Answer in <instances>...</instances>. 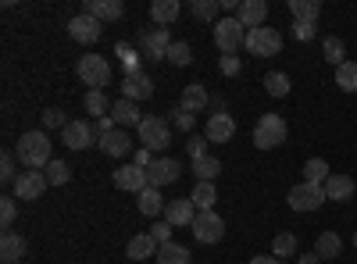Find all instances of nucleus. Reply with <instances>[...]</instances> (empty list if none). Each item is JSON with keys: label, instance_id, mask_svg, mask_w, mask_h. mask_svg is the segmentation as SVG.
Listing matches in <instances>:
<instances>
[{"label": "nucleus", "instance_id": "f257e3e1", "mask_svg": "<svg viewBox=\"0 0 357 264\" xmlns=\"http://www.w3.org/2000/svg\"><path fill=\"white\" fill-rule=\"evenodd\" d=\"M50 136L43 129H33V132H22V139L15 143V157L29 168V171H43L54 157H50Z\"/></svg>", "mask_w": 357, "mask_h": 264}, {"label": "nucleus", "instance_id": "f03ea898", "mask_svg": "<svg viewBox=\"0 0 357 264\" xmlns=\"http://www.w3.org/2000/svg\"><path fill=\"white\" fill-rule=\"evenodd\" d=\"M286 136H289V125L279 114H261L257 125H254V146L257 150H275V146L286 143Z\"/></svg>", "mask_w": 357, "mask_h": 264}, {"label": "nucleus", "instance_id": "7ed1b4c3", "mask_svg": "<svg viewBox=\"0 0 357 264\" xmlns=\"http://www.w3.org/2000/svg\"><path fill=\"white\" fill-rule=\"evenodd\" d=\"M75 72H79V82H86L89 90H104V86L111 82V61H107L104 54H86V57H79Z\"/></svg>", "mask_w": 357, "mask_h": 264}, {"label": "nucleus", "instance_id": "20e7f679", "mask_svg": "<svg viewBox=\"0 0 357 264\" xmlns=\"http://www.w3.org/2000/svg\"><path fill=\"white\" fill-rule=\"evenodd\" d=\"M215 47L222 50V54H236L240 47H247V25L240 22V18H222V22H215Z\"/></svg>", "mask_w": 357, "mask_h": 264}, {"label": "nucleus", "instance_id": "39448f33", "mask_svg": "<svg viewBox=\"0 0 357 264\" xmlns=\"http://www.w3.org/2000/svg\"><path fill=\"white\" fill-rule=\"evenodd\" d=\"M139 143H143L151 154L165 150V146L172 143V125H168V118H158V114H146L143 125H139Z\"/></svg>", "mask_w": 357, "mask_h": 264}, {"label": "nucleus", "instance_id": "423d86ee", "mask_svg": "<svg viewBox=\"0 0 357 264\" xmlns=\"http://www.w3.org/2000/svg\"><path fill=\"white\" fill-rule=\"evenodd\" d=\"M247 50L254 57H275L282 50V33L272 25H261V29H250L247 33Z\"/></svg>", "mask_w": 357, "mask_h": 264}, {"label": "nucleus", "instance_id": "0eeeda50", "mask_svg": "<svg viewBox=\"0 0 357 264\" xmlns=\"http://www.w3.org/2000/svg\"><path fill=\"white\" fill-rule=\"evenodd\" d=\"M172 50V36H168V29L154 25V29H146V33H139V54L146 57V61H165Z\"/></svg>", "mask_w": 357, "mask_h": 264}, {"label": "nucleus", "instance_id": "6e6552de", "mask_svg": "<svg viewBox=\"0 0 357 264\" xmlns=\"http://www.w3.org/2000/svg\"><path fill=\"white\" fill-rule=\"evenodd\" d=\"M193 240L197 243H222V236H225V222H222V215H215V211H197V222H193Z\"/></svg>", "mask_w": 357, "mask_h": 264}, {"label": "nucleus", "instance_id": "1a4fd4ad", "mask_svg": "<svg viewBox=\"0 0 357 264\" xmlns=\"http://www.w3.org/2000/svg\"><path fill=\"white\" fill-rule=\"evenodd\" d=\"M325 200H329L325 196V186H311V183H301V186H293L286 193V203L293 211H318Z\"/></svg>", "mask_w": 357, "mask_h": 264}, {"label": "nucleus", "instance_id": "9d476101", "mask_svg": "<svg viewBox=\"0 0 357 264\" xmlns=\"http://www.w3.org/2000/svg\"><path fill=\"white\" fill-rule=\"evenodd\" d=\"M178 175H183V164H178L175 157H158L151 168H146V183H151V189H165V186L178 183Z\"/></svg>", "mask_w": 357, "mask_h": 264}, {"label": "nucleus", "instance_id": "9b49d317", "mask_svg": "<svg viewBox=\"0 0 357 264\" xmlns=\"http://www.w3.org/2000/svg\"><path fill=\"white\" fill-rule=\"evenodd\" d=\"M100 33H104V22H97L93 15H86V11H79L72 22H68V36L75 40V43H97L100 40Z\"/></svg>", "mask_w": 357, "mask_h": 264}, {"label": "nucleus", "instance_id": "f8f14e48", "mask_svg": "<svg viewBox=\"0 0 357 264\" xmlns=\"http://www.w3.org/2000/svg\"><path fill=\"white\" fill-rule=\"evenodd\" d=\"M93 136H97V129L89 122H82V118H72L61 129V143L68 146V150H86V146H93Z\"/></svg>", "mask_w": 357, "mask_h": 264}, {"label": "nucleus", "instance_id": "ddd939ff", "mask_svg": "<svg viewBox=\"0 0 357 264\" xmlns=\"http://www.w3.org/2000/svg\"><path fill=\"white\" fill-rule=\"evenodd\" d=\"M207 143H229L236 136V118L225 111V107H215V114L207 118Z\"/></svg>", "mask_w": 357, "mask_h": 264}, {"label": "nucleus", "instance_id": "4468645a", "mask_svg": "<svg viewBox=\"0 0 357 264\" xmlns=\"http://www.w3.org/2000/svg\"><path fill=\"white\" fill-rule=\"evenodd\" d=\"M114 186L139 196L143 189H151V183H146V168H139V164H122V168H114Z\"/></svg>", "mask_w": 357, "mask_h": 264}, {"label": "nucleus", "instance_id": "2eb2a0df", "mask_svg": "<svg viewBox=\"0 0 357 264\" xmlns=\"http://www.w3.org/2000/svg\"><path fill=\"white\" fill-rule=\"evenodd\" d=\"M165 222H168L172 228H193V222H197V208H193V200H190V196L168 200V208H165Z\"/></svg>", "mask_w": 357, "mask_h": 264}, {"label": "nucleus", "instance_id": "dca6fc26", "mask_svg": "<svg viewBox=\"0 0 357 264\" xmlns=\"http://www.w3.org/2000/svg\"><path fill=\"white\" fill-rule=\"evenodd\" d=\"M47 175L43 171H22L18 183H15V200H40L47 189Z\"/></svg>", "mask_w": 357, "mask_h": 264}, {"label": "nucleus", "instance_id": "f3484780", "mask_svg": "<svg viewBox=\"0 0 357 264\" xmlns=\"http://www.w3.org/2000/svg\"><path fill=\"white\" fill-rule=\"evenodd\" d=\"M146 97H154V79L146 75V72H139V75H126V82H122V100L139 104V100H146Z\"/></svg>", "mask_w": 357, "mask_h": 264}, {"label": "nucleus", "instance_id": "a211bd4d", "mask_svg": "<svg viewBox=\"0 0 357 264\" xmlns=\"http://www.w3.org/2000/svg\"><path fill=\"white\" fill-rule=\"evenodd\" d=\"M82 11H86V15H93L97 22H118V18L126 15L122 0H86Z\"/></svg>", "mask_w": 357, "mask_h": 264}, {"label": "nucleus", "instance_id": "6ab92c4d", "mask_svg": "<svg viewBox=\"0 0 357 264\" xmlns=\"http://www.w3.org/2000/svg\"><path fill=\"white\" fill-rule=\"evenodd\" d=\"M25 250H29V243L18 236L15 228H8L4 236H0V261H4V264H18L25 257Z\"/></svg>", "mask_w": 357, "mask_h": 264}, {"label": "nucleus", "instance_id": "aec40b11", "mask_svg": "<svg viewBox=\"0 0 357 264\" xmlns=\"http://www.w3.org/2000/svg\"><path fill=\"white\" fill-rule=\"evenodd\" d=\"M111 118H114V125L118 129H139L143 125V114H139V107L132 104V100H118V104H111Z\"/></svg>", "mask_w": 357, "mask_h": 264}, {"label": "nucleus", "instance_id": "412c9836", "mask_svg": "<svg viewBox=\"0 0 357 264\" xmlns=\"http://www.w3.org/2000/svg\"><path fill=\"white\" fill-rule=\"evenodd\" d=\"M100 150L107 154V157H126L129 150H132V139H129V132L126 129H114V132H107V136H100Z\"/></svg>", "mask_w": 357, "mask_h": 264}, {"label": "nucleus", "instance_id": "4be33fe9", "mask_svg": "<svg viewBox=\"0 0 357 264\" xmlns=\"http://www.w3.org/2000/svg\"><path fill=\"white\" fill-rule=\"evenodd\" d=\"M207 104H211V97H207L204 82H190L186 90H183V97H178V107H183V111H190V114H200Z\"/></svg>", "mask_w": 357, "mask_h": 264}, {"label": "nucleus", "instance_id": "5701e85b", "mask_svg": "<svg viewBox=\"0 0 357 264\" xmlns=\"http://www.w3.org/2000/svg\"><path fill=\"white\" fill-rule=\"evenodd\" d=\"M236 18H240L247 29H261L264 18H268V4H264V0H240V11H236Z\"/></svg>", "mask_w": 357, "mask_h": 264}, {"label": "nucleus", "instance_id": "b1692460", "mask_svg": "<svg viewBox=\"0 0 357 264\" xmlns=\"http://www.w3.org/2000/svg\"><path fill=\"white\" fill-rule=\"evenodd\" d=\"M126 257H129V261H146V257H158V243H154L151 232H139V236H132V240H129V247H126Z\"/></svg>", "mask_w": 357, "mask_h": 264}, {"label": "nucleus", "instance_id": "393cba45", "mask_svg": "<svg viewBox=\"0 0 357 264\" xmlns=\"http://www.w3.org/2000/svg\"><path fill=\"white\" fill-rule=\"evenodd\" d=\"M354 179H350V175H329V183H325V196H329V200H336V203H347L350 196H354Z\"/></svg>", "mask_w": 357, "mask_h": 264}, {"label": "nucleus", "instance_id": "a878e982", "mask_svg": "<svg viewBox=\"0 0 357 264\" xmlns=\"http://www.w3.org/2000/svg\"><path fill=\"white\" fill-rule=\"evenodd\" d=\"M178 15H183V4H178V0H154L151 4V18L165 29V25H172Z\"/></svg>", "mask_w": 357, "mask_h": 264}, {"label": "nucleus", "instance_id": "bb28decb", "mask_svg": "<svg viewBox=\"0 0 357 264\" xmlns=\"http://www.w3.org/2000/svg\"><path fill=\"white\" fill-rule=\"evenodd\" d=\"M329 175H333V168H329L325 157H311L304 164V183H311V186H325V183H329Z\"/></svg>", "mask_w": 357, "mask_h": 264}, {"label": "nucleus", "instance_id": "cd10ccee", "mask_svg": "<svg viewBox=\"0 0 357 264\" xmlns=\"http://www.w3.org/2000/svg\"><path fill=\"white\" fill-rule=\"evenodd\" d=\"M340 250H343V240L336 236V232H321V236L314 240V254H318L321 261H336Z\"/></svg>", "mask_w": 357, "mask_h": 264}, {"label": "nucleus", "instance_id": "c85d7f7f", "mask_svg": "<svg viewBox=\"0 0 357 264\" xmlns=\"http://www.w3.org/2000/svg\"><path fill=\"white\" fill-rule=\"evenodd\" d=\"M190 200H193V208H197V211H215V200H218L215 183H197L193 193H190Z\"/></svg>", "mask_w": 357, "mask_h": 264}, {"label": "nucleus", "instance_id": "c756f323", "mask_svg": "<svg viewBox=\"0 0 357 264\" xmlns=\"http://www.w3.org/2000/svg\"><path fill=\"white\" fill-rule=\"evenodd\" d=\"M289 11H293V18H296V22L314 25V22H318V15H321V4H318V0H289Z\"/></svg>", "mask_w": 357, "mask_h": 264}, {"label": "nucleus", "instance_id": "7c9ffc66", "mask_svg": "<svg viewBox=\"0 0 357 264\" xmlns=\"http://www.w3.org/2000/svg\"><path fill=\"white\" fill-rule=\"evenodd\" d=\"M193 257H190V250L183 247V243H165V247H158V264H190Z\"/></svg>", "mask_w": 357, "mask_h": 264}, {"label": "nucleus", "instance_id": "2f4dec72", "mask_svg": "<svg viewBox=\"0 0 357 264\" xmlns=\"http://www.w3.org/2000/svg\"><path fill=\"white\" fill-rule=\"evenodd\" d=\"M193 175H197L200 183H215L218 175H222V161H218V157H211V154H207V157L193 161Z\"/></svg>", "mask_w": 357, "mask_h": 264}, {"label": "nucleus", "instance_id": "473e14b6", "mask_svg": "<svg viewBox=\"0 0 357 264\" xmlns=\"http://www.w3.org/2000/svg\"><path fill=\"white\" fill-rule=\"evenodd\" d=\"M136 200H139V211H143L146 218H154V215H161V211L168 208V203L161 200V189H143Z\"/></svg>", "mask_w": 357, "mask_h": 264}, {"label": "nucleus", "instance_id": "72a5a7b5", "mask_svg": "<svg viewBox=\"0 0 357 264\" xmlns=\"http://www.w3.org/2000/svg\"><path fill=\"white\" fill-rule=\"evenodd\" d=\"M321 54H325V61L336 65V68L347 61V47H343L340 36H325V40H321Z\"/></svg>", "mask_w": 357, "mask_h": 264}, {"label": "nucleus", "instance_id": "f704fd0d", "mask_svg": "<svg viewBox=\"0 0 357 264\" xmlns=\"http://www.w3.org/2000/svg\"><path fill=\"white\" fill-rule=\"evenodd\" d=\"M336 86L343 93H357V61H343L336 68Z\"/></svg>", "mask_w": 357, "mask_h": 264}, {"label": "nucleus", "instance_id": "c9c22d12", "mask_svg": "<svg viewBox=\"0 0 357 264\" xmlns=\"http://www.w3.org/2000/svg\"><path fill=\"white\" fill-rule=\"evenodd\" d=\"M43 175H47V183H50V186H65V183L72 179V164H68V161H57V157H54V161H50V164L43 168Z\"/></svg>", "mask_w": 357, "mask_h": 264}, {"label": "nucleus", "instance_id": "e433bc0d", "mask_svg": "<svg viewBox=\"0 0 357 264\" xmlns=\"http://www.w3.org/2000/svg\"><path fill=\"white\" fill-rule=\"evenodd\" d=\"M118 57H122L126 75H139V72H143V54H136L129 43H118Z\"/></svg>", "mask_w": 357, "mask_h": 264}, {"label": "nucleus", "instance_id": "4c0bfd02", "mask_svg": "<svg viewBox=\"0 0 357 264\" xmlns=\"http://www.w3.org/2000/svg\"><path fill=\"white\" fill-rule=\"evenodd\" d=\"M264 93L268 97H286L289 93V75L286 72H268L264 75Z\"/></svg>", "mask_w": 357, "mask_h": 264}, {"label": "nucleus", "instance_id": "58836bf2", "mask_svg": "<svg viewBox=\"0 0 357 264\" xmlns=\"http://www.w3.org/2000/svg\"><path fill=\"white\" fill-rule=\"evenodd\" d=\"M82 107L89 114H97V118H107V97H104V90H89L86 100H82Z\"/></svg>", "mask_w": 357, "mask_h": 264}, {"label": "nucleus", "instance_id": "ea45409f", "mask_svg": "<svg viewBox=\"0 0 357 264\" xmlns=\"http://www.w3.org/2000/svg\"><path fill=\"white\" fill-rule=\"evenodd\" d=\"M193 118H197V114L183 111L178 104H175V107L168 111V125H172V129H183V132H190V136H193Z\"/></svg>", "mask_w": 357, "mask_h": 264}, {"label": "nucleus", "instance_id": "a19ab883", "mask_svg": "<svg viewBox=\"0 0 357 264\" xmlns=\"http://www.w3.org/2000/svg\"><path fill=\"white\" fill-rule=\"evenodd\" d=\"M272 254H275L279 261L296 254V236H293V232H279V236L272 240Z\"/></svg>", "mask_w": 357, "mask_h": 264}, {"label": "nucleus", "instance_id": "79ce46f5", "mask_svg": "<svg viewBox=\"0 0 357 264\" xmlns=\"http://www.w3.org/2000/svg\"><path fill=\"white\" fill-rule=\"evenodd\" d=\"M165 61H172L175 68H186V65L193 61V50H190V43H172V50H168Z\"/></svg>", "mask_w": 357, "mask_h": 264}, {"label": "nucleus", "instance_id": "37998d69", "mask_svg": "<svg viewBox=\"0 0 357 264\" xmlns=\"http://www.w3.org/2000/svg\"><path fill=\"white\" fill-rule=\"evenodd\" d=\"M218 11H222L218 0H193V18H200V22H215Z\"/></svg>", "mask_w": 357, "mask_h": 264}, {"label": "nucleus", "instance_id": "c03bdc74", "mask_svg": "<svg viewBox=\"0 0 357 264\" xmlns=\"http://www.w3.org/2000/svg\"><path fill=\"white\" fill-rule=\"evenodd\" d=\"M0 179H4L8 186L18 183V168H15V150H4V157H0Z\"/></svg>", "mask_w": 357, "mask_h": 264}, {"label": "nucleus", "instance_id": "a18cd8bd", "mask_svg": "<svg viewBox=\"0 0 357 264\" xmlns=\"http://www.w3.org/2000/svg\"><path fill=\"white\" fill-rule=\"evenodd\" d=\"M68 118H65V111L61 107H47L43 111V129H65Z\"/></svg>", "mask_w": 357, "mask_h": 264}, {"label": "nucleus", "instance_id": "49530a36", "mask_svg": "<svg viewBox=\"0 0 357 264\" xmlns=\"http://www.w3.org/2000/svg\"><path fill=\"white\" fill-rule=\"evenodd\" d=\"M218 68H222V75H225V79H236V75L243 72V65H240V57H236V54H222Z\"/></svg>", "mask_w": 357, "mask_h": 264}, {"label": "nucleus", "instance_id": "de8ad7c7", "mask_svg": "<svg viewBox=\"0 0 357 264\" xmlns=\"http://www.w3.org/2000/svg\"><path fill=\"white\" fill-rule=\"evenodd\" d=\"M207 146H211V143H207V136H190V139H186V150H190L193 161L207 157Z\"/></svg>", "mask_w": 357, "mask_h": 264}, {"label": "nucleus", "instance_id": "09e8293b", "mask_svg": "<svg viewBox=\"0 0 357 264\" xmlns=\"http://www.w3.org/2000/svg\"><path fill=\"white\" fill-rule=\"evenodd\" d=\"M15 215H18V203L11 196H4V203H0V225H4V232L15 225Z\"/></svg>", "mask_w": 357, "mask_h": 264}, {"label": "nucleus", "instance_id": "8fccbe9b", "mask_svg": "<svg viewBox=\"0 0 357 264\" xmlns=\"http://www.w3.org/2000/svg\"><path fill=\"white\" fill-rule=\"evenodd\" d=\"M151 236H154V243H158V247L172 243V225H168V222H158V225H151Z\"/></svg>", "mask_w": 357, "mask_h": 264}, {"label": "nucleus", "instance_id": "3c124183", "mask_svg": "<svg viewBox=\"0 0 357 264\" xmlns=\"http://www.w3.org/2000/svg\"><path fill=\"white\" fill-rule=\"evenodd\" d=\"M293 36L301 40V43L311 40V36H314V25H307V22H293Z\"/></svg>", "mask_w": 357, "mask_h": 264}, {"label": "nucleus", "instance_id": "603ef678", "mask_svg": "<svg viewBox=\"0 0 357 264\" xmlns=\"http://www.w3.org/2000/svg\"><path fill=\"white\" fill-rule=\"evenodd\" d=\"M154 161H158V157H154L151 150H146V146H143V150H136V164H139V168H151Z\"/></svg>", "mask_w": 357, "mask_h": 264}, {"label": "nucleus", "instance_id": "864d4df0", "mask_svg": "<svg viewBox=\"0 0 357 264\" xmlns=\"http://www.w3.org/2000/svg\"><path fill=\"white\" fill-rule=\"evenodd\" d=\"M118 125H114V118L107 114V118H97V136H107V132H114Z\"/></svg>", "mask_w": 357, "mask_h": 264}, {"label": "nucleus", "instance_id": "5fc2aeb1", "mask_svg": "<svg viewBox=\"0 0 357 264\" xmlns=\"http://www.w3.org/2000/svg\"><path fill=\"white\" fill-rule=\"evenodd\" d=\"M250 264H282L275 254H257V257H250Z\"/></svg>", "mask_w": 357, "mask_h": 264}, {"label": "nucleus", "instance_id": "6e6d98bb", "mask_svg": "<svg viewBox=\"0 0 357 264\" xmlns=\"http://www.w3.org/2000/svg\"><path fill=\"white\" fill-rule=\"evenodd\" d=\"M296 264H321L318 254H304V257H296Z\"/></svg>", "mask_w": 357, "mask_h": 264}, {"label": "nucleus", "instance_id": "4d7b16f0", "mask_svg": "<svg viewBox=\"0 0 357 264\" xmlns=\"http://www.w3.org/2000/svg\"><path fill=\"white\" fill-rule=\"evenodd\" d=\"M354 247H357V228H354Z\"/></svg>", "mask_w": 357, "mask_h": 264}]
</instances>
